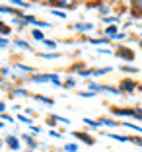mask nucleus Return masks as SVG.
<instances>
[{"instance_id": "nucleus-37", "label": "nucleus", "mask_w": 142, "mask_h": 152, "mask_svg": "<svg viewBox=\"0 0 142 152\" xmlns=\"http://www.w3.org/2000/svg\"><path fill=\"white\" fill-rule=\"evenodd\" d=\"M39 2H53V0H39Z\"/></svg>"}, {"instance_id": "nucleus-33", "label": "nucleus", "mask_w": 142, "mask_h": 152, "mask_svg": "<svg viewBox=\"0 0 142 152\" xmlns=\"http://www.w3.org/2000/svg\"><path fill=\"white\" fill-rule=\"evenodd\" d=\"M0 72H2V76H8L10 74V68H0Z\"/></svg>"}, {"instance_id": "nucleus-23", "label": "nucleus", "mask_w": 142, "mask_h": 152, "mask_svg": "<svg viewBox=\"0 0 142 152\" xmlns=\"http://www.w3.org/2000/svg\"><path fill=\"white\" fill-rule=\"evenodd\" d=\"M12 94L14 96H27V92L25 90H12Z\"/></svg>"}, {"instance_id": "nucleus-29", "label": "nucleus", "mask_w": 142, "mask_h": 152, "mask_svg": "<svg viewBox=\"0 0 142 152\" xmlns=\"http://www.w3.org/2000/svg\"><path fill=\"white\" fill-rule=\"evenodd\" d=\"M74 84H76V82H74V78H68V80H66V86H64V88H72Z\"/></svg>"}, {"instance_id": "nucleus-32", "label": "nucleus", "mask_w": 142, "mask_h": 152, "mask_svg": "<svg viewBox=\"0 0 142 152\" xmlns=\"http://www.w3.org/2000/svg\"><path fill=\"white\" fill-rule=\"evenodd\" d=\"M51 137H55V139H60V133H57V131H51Z\"/></svg>"}, {"instance_id": "nucleus-17", "label": "nucleus", "mask_w": 142, "mask_h": 152, "mask_svg": "<svg viewBox=\"0 0 142 152\" xmlns=\"http://www.w3.org/2000/svg\"><path fill=\"white\" fill-rule=\"evenodd\" d=\"M16 45H18V47H22V49H27V51H31L29 43H25V41H22V39H18V41H16Z\"/></svg>"}, {"instance_id": "nucleus-6", "label": "nucleus", "mask_w": 142, "mask_h": 152, "mask_svg": "<svg viewBox=\"0 0 142 152\" xmlns=\"http://www.w3.org/2000/svg\"><path fill=\"white\" fill-rule=\"evenodd\" d=\"M105 37H107V39H115V37H117V26H109V27H107V29H105Z\"/></svg>"}, {"instance_id": "nucleus-10", "label": "nucleus", "mask_w": 142, "mask_h": 152, "mask_svg": "<svg viewBox=\"0 0 142 152\" xmlns=\"http://www.w3.org/2000/svg\"><path fill=\"white\" fill-rule=\"evenodd\" d=\"M64 152H78V144H76V142L64 144Z\"/></svg>"}, {"instance_id": "nucleus-25", "label": "nucleus", "mask_w": 142, "mask_h": 152, "mask_svg": "<svg viewBox=\"0 0 142 152\" xmlns=\"http://www.w3.org/2000/svg\"><path fill=\"white\" fill-rule=\"evenodd\" d=\"M41 57H43V58H57L58 55L57 53H45V55H41Z\"/></svg>"}, {"instance_id": "nucleus-26", "label": "nucleus", "mask_w": 142, "mask_h": 152, "mask_svg": "<svg viewBox=\"0 0 142 152\" xmlns=\"http://www.w3.org/2000/svg\"><path fill=\"white\" fill-rule=\"evenodd\" d=\"M43 43L47 45V47H51V49H55V47H57V43H55V41H49V39H45Z\"/></svg>"}, {"instance_id": "nucleus-34", "label": "nucleus", "mask_w": 142, "mask_h": 152, "mask_svg": "<svg viewBox=\"0 0 142 152\" xmlns=\"http://www.w3.org/2000/svg\"><path fill=\"white\" fill-rule=\"evenodd\" d=\"M98 8H99V12H101V14H107V12H109V8H105V6H98Z\"/></svg>"}, {"instance_id": "nucleus-2", "label": "nucleus", "mask_w": 142, "mask_h": 152, "mask_svg": "<svg viewBox=\"0 0 142 152\" xmlns=\"http://www.w3.org/2000/svg\"><path fill=\"white\" fill-rule=\"evenodd\" d=\"M117 57L125 58V61H134V53H133L130 49H123V47L117 51Z\"/></svg>"}, {"instance_id": "nucleus-3", "label": "nucleus", "mask_w": 142, "mask_h": 152, "mask_svg": "<svg viewBox=\"0 0 142 152\" xmlns=\"http://www.w3.org/2000/svg\"><path fill=\"white\" fill-rule=\"evenodd\" d=\"M136 82H133V80H123V84H121V92H134L136 90Z\"/></svg>"}, {"instance_id": "nucleus-16", "label": "nucleus", "mask_w": 142, "mask_h": 152, "mask_svg": "<svg viewBox=\"0 0 142 152\" xmlns=\"http://www.w3.org/2000/svg\"><path fill=\"white\" fill-rule=\"evenodd\" d=\"M22 139H23V140H25V142H27V144H29V146H31V148H35V146H37V142H35V140H33V139H31L29 134H23Z\"/></svg>"}, {"instance_id": "nucleus-35", "label": "nucleus", "mask_w": 142, "mask_h": 152, "mask_svg": "<svg viewBox=\"0 0 142 152\" xmlns=\"http://www.w3.org/2000/svg\"><path fill=\"white\" fill-rule=\"evenodd\" d=\"M134 144H138V146H142V139H130Z\"/></svg>"}, {"instance_id": "nucleus-20", "label": "nucleus", "mask_w": 142, "mask_h": 152, "mask_svg": "<svg viewBox=\"0 0 142 152\" xmlns=\"http://www.w3.org/2000/svg\"><path fill=\"white\" fill-rule=\"evenodd\" d=\"M12 4H16V6H23V8H27V2H23V0H10Z\"/></svg>"}, {"instance_id": "nucleus-21", "label": "nucleus", "mask_w": 142, "mask_h": 152, "mask_svg": "<svg viewBox=\"0 0 142 152\" xmlns=\"http://www.w3.org/2000/svg\"><path fill=\"white\" fill-rule=\"evenodd\" d=\"M84 123H86V125H90V127H99V123H95V121L88 119V117H86V119H84Z\"/></svg>"}, {"instance_id": "nucleus-12", "label": "nucleus", "mask_w": 142, "mask_h": 152, "mask_svg": "<svg viewBox=\"0 0 142 152\" xmlns=\"http://www.w3.org/2000/svg\"><path fill=\"white\" fill-rule=\"evenodd\" d=\"M74 2H76V0H57V4H58V6H62V8H70Z\"/></svg>"}, {"instance_id": "nucleus-5", "label": "nucleus", "mask_w": 142, "mask_h": 152, "mask_svg": "<svg viewBox=\"0 0 142 152\" xmlns=\"http://www.w3.org/2000/svg\"><path fill=\"white\" fill-rule=\"evenodd\" d=\"M74 29L76 31H92L93 23H74Z\"/></svg>"}, {"instance_id": "nucleus-19", "label": "nucleus", "mask_w": 142, "mask_h": 152, "mask_svg": "<svg viewBox=\"0 0 142 152\" xmlns=\"http://www.w3.org/2000/svg\"><path fill=\"white\" fill-rule=\"evenodd\" d=\"M0 33H2V35H8V33H10V27L4 26L2 22H0Z\"/></svg>"}, {"instance_id": "nucleus-15", "label": "nucleus", "mask_w": 142, "mask_h": 152, "mask_svg": "<svg viewBox=\"0 0 142 152\" xmlns=\"http://www.w3.org/2000/svg\"><path fill=\"white\" fill-rule=\"evenodd\" d=\"M90 43L92 45H107L109 39H107V37H103V39H90Z\"/></svg>"}, {"instance_id": "nucleus-14", "label": "nucleus", "mask_w": 142, "mask_h": 152, "mask_svg": "<svg viewBox=\"0 0 142 152\" xmlns=\"http://www.w3.org/2000/svg\"><path fill=\"white\" fill-rule=\"evenodd\" d=\"M107 137H111V139H115V140H119V142H127V140H130L129 137H121V134H107Z\"/></svg>"}, {"instance_id": "nucleus-30", "label": "nucleus", "mask_w": 142, "mask_h": 152, "mask_svg": "<svg viewBox=\"0 0 142 152\" xmlns=\"http://www.w3.org/2000/svg\"><path fill=\"white\" fill-rule=\"evenodd\" d=\"M8 45H10L8 39H2V37H0V47H8Z\"/></svg>"}, {"instance_id": "nucleus-24", "label": "nucleus", "mask_w": 142, "mask_h": 152, "mask_svg": "<svg viewBox=\"0 0 142 152\" xmlns=\"http://www.w3.org/2000/svg\"><path fill=\"white\" fill-rule=\"evenodd\" d=\"M20 121L25 123V125H31V119H29V117H25V115H20Z\"/></svg>"}, {"instance_id": "nucleus-22", "label": "nucleus", "mask_w": 142, "mask_h": 152, "mask_svg": "<svg viewBox=\"0 0 142 152\" xmlns=\"http://www.w3.org/2000/svg\"><path fill=\"white\" fill-rule=\"evenodd\" d=\"M51 12H53V16H57V18H66L64 12H58V10H51Z\"/></svg>"}, {"instance_id": "nucleus-9", "label": "nucleus", "mask_w": 142, "mask_h": 152, "mask_svg": "<svg viewBox=\"0 0 142 152\" xmlns=\"http://www.w3.org/2000/svg\"><path fill=\"white\" fill-rule=\"evenodd\" d=\"M35 99H37V102H41V103H47V105H53V99H51V98H47V96H35Z\"/></svg>"}, {"instance_id": "nucleus-4", "label": "nucleus", "mask_w": 142, "mask_h": 152, "mask_svg": "<svg viewBox=\"0 0 142 152\" xmlns=\"http://www.w3.org/2000/svg\"><path fill=\"white\" fill-rule=\"evenodd\" d=\"M6 144H8V148H10V150L20 152V140L16 139V137H8V139H6Z\"/></svg>"}, {"instance_id": "nucleus-7", "label": "nucleus", "mask_w": 142, "mask_h": 152, "mask_svg": "<svg viewBox=\"0 0 142 152\" xmlns=\"http://www.w3.org/2000/svg\"><path fill=\"white\" fill-rule=\"evenodd\" d=\"M76 137V139H80V140H84L86 144H93V139L92 137H88V134H84V133H72Z\"/></svg>"}, {"instance_id": "nucleus-27", "label": "nucleus", "mask_w": 142, "mask_h": 152, "mask_svg": "<svg viewBox=\"0 0 142 152\" xmlns=\"http://www.w3.org/2000/svg\"><path fill=\"white\" fill-rule=\"evenodd\" d=\"M82 98H92V96H95V92H80Z\"/></svg>"}, {"instance_id": "nucleus-11", "label": "nucleus", "mask_w": 142, "mask_h": 152, "mask_svg": "<svg viewBox=\"0 0 142 152\" xmlns=\"http://www.w3.org/2000/svg\"><path fill=\"white\" fill-rule=\"evenodd\" d=\"M98 123L99 125H105V127H117V121H111V119H99Z\"/></svg>"}, {"instance_id": "nucleus-1", "label": "nucleus", "mask_w": 142, "mask_h": 152, "mask_svg": "<svg viewBox=\"0 0 142 152\" xmlns=\"http://www.w3.org/2000/svg\"><path fill=\"white\" fill-rule=\"evenodd\" d=\"M33 82H39V84H45V82H53V74H33L31 76Z\"/></svg>"}, {"instance_id": "nucleus-18", "label": "nucleus", "mask_w": 142, "mask_h": 152, "mask_svg": "<svg viewBox=\"0 0 142 152\" xmlns=\"http://www.w3.org/2000/svg\"><path fill=\"white\" fill-rule=\"evenodd\" d=\"M125 127H129V129H134V131H138V133H142V127H138V125H134V123H123Z\"/></svg>"}, {"instance_id": "nucleus-28", "label": "nucleus", "mask_w": 142, "mask_h": 152, "mask_svg": "<svg viewBox=\"0 0 142 152\" xmlns=\"http://www.w3.org/2000/svg\"><path fill=\"white\" fill-rule=\"evenodd\" d=\"M121 70H125V72H138V68H133V66H123Z\"/></svg>"}, {"instance_id": "nucleus-36", "label": "nucleus", "mask_w": 142, "mask_h": 152, "mask_svg": "<svg viewBox=\"0 0 142 152\" xmlns=\"http://www.w3.org/2000/svg\"><path fill=\"white\" fill-rule=\"evenodd\" d=\"M4 109H6V105H4V103H2V102H0V113L4 111Z\"/></svg>"}, {"instance_id": "nucleus-8", "label": "nucleus", "mask_w": 142, "mask_h": 152, "mask_svg": "<svg viewBox=\"0 0 142 152\" xmlns=\"http://www.w3.org/2000/svg\"><path fill=\"white\" fill-rule=\"evenodd\" d=\"M113 68L111 66H105V68H95L93 70V76H101V74H107V72H111Z\"/></svg>"}, {"instance_id": "nucleus-13", "label": "nucleus", "mask_w": 142, "mask_h": 152, "mask_svg": "<svg viewBox=\"0 0 142 152\" xmlns=\"http://www.w3.org/2000/svg\"><path fill=\"white\" fill-rule=\"evenodd\" d=\"M31 35L35 37L37 41H41V43H43V41H45V35H43V33L39 31V29H33V31H31Z\"/></svg>"}, {"instance_id": "nucleus-31", "label": "nucleus", "mask_w": 142, "mask_h": 152, "mask_svg": "<svg viewBox=\"0 0 142 152\" xmlns=\"http://www.w3.org/2000/svg\"><path fill=\"white\" fill-rule=\"evenodd\" d=\"M133 6H134V8H142V0H134Z\"/></svg>"}]
</instances>
